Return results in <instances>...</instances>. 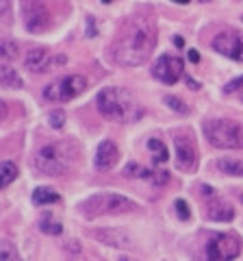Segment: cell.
I'll use <instances>...</instances> for the list:
<instances>
[{
    "label": "cell",
    "mask_w": 243,
    "mask_h": 261,
    "mask_svg": "<svg viewBox=\"0 0 243 261\" xmlns=\"http://www.w3.org/2000/svg\"><path fill=\"white\" fill-rule=\"evenodd\" d=\"M33 202L35 205H52V202H59V194H56L52 187H37L33 192Z\"/></svg>",
    "instance_id": "18"
},
{
    "label": "cell",
    "mask_w": 243,
    "mask_h": 261,
    "mask_svg": "<svg viewBox=\"0 0 243 261\" xmlns=\"http://www.w3.org/2000/svg\"><path fill=\"white\" fill-rule=\"evenodd\" d=\"M70 163L72 157L66 144H48L44 148H39L35 154V170L46 176L63 174L70 168Z\"/></svg>",
    "instance_id": "5"
},
{
    "label": "cell",
    "mask_w": 243,
    "mask_h": 261,
    "mask_svg": "<svg viewBox=\"0 0 243 261\" xmlns=\"http://www.w3.org/2000/svg\"><path fill=\"white\" fill-rule=\"evenodd\" d=\"M7 120V105L0 100V124H3V122Z\"/></svg>",
    "instance_id": "31"
},
{
    "label": "cell",
    "mask_w": 243,
    "mask_h": 261,
    "mask_svg": "<svg viewBox=\"0 0 243 261\" xmlns=\"http://www.w3.org/2000/svg\"><path fill=\"white\" fill-rule=\"evenodd\" d=\"M213 48L220 55L228 57L234 61H243V33L237 31H224L213 37Z\"/></svg>",
    "instance_id": "11"
},
{
    "label": "cell",
    "mask_w": 243,
    "mask_h": 261,
    "mask_svg": "<svg viewBox=\"0 0 243 261\" xmlns=\"http://www.w3.org/2000/svg\"><path fill=\"white\" fill-rule=\"evenodd\" d=\"M0 261H20L18 248H15L11 242H7V240L0 242Z\"/></svg>",
    "instance_id": "22"
},
{
    "label": "cell",
    "mask_w": 243,
    "mask_h": 261,
    "mask_svg": "<svg viewBox=\"0 0 243 261\" xmlns=\"http://www.w3.org/2000/svg\"><path fill=\"white\" fill-rule=\"evenodd\" d=\"M78 209L85 218L94 220V218H100V216L128 214V211H135L137 205L131 198H126V196H122V194L100 192V194H94V196H89L87 200H83Z\"/></svg>",
    "instance_id": "3"
},
{
    "label": "cell",
    "mask_w": 243,
    "mask_h": 261,
    "mask_svg": "<svg viewBox=\"0 0 243 261\" xmlns=\"http://www.w3.org/2000/svg\"><path fill=\"white\" fill-rule=\"evenodd\" d=\"M239 252L241 242L230 233H213L206 242V261H232Z\"/></svg>",
    "instance_id": "7"
},
{
    "label": "cell",
    "mask_w": 243,
    "mask_h": 261,
    "mask_svg": "<svg viewBox=\"0 0 243 261\" xmlns=\"http://www.w3.org/2000/svg\"><path fill=\"white\" fill-rule=\"evenodd\" d=\"M174 44H176V48H183V46H185L183 37H180V35H176V37H174Z\"/></svg>",
    "instance_id": "32"
},
{
    "label": "cell",
    "mask_w": 243,
    "mask_h": 261,
    "mask_svg": "<svg viewBox=\"0 0 243 261\" xmlns=\"http://www.w3.org/2000/svg\"><path fill=\"white\" fill-rule=\"evenodd\" d=\"M15 176H18V168H15V163L0 161V190L7 187V185H11L15 181Z\"/></svg>",
    "instance_id": "19"
},
{
    "label": "cell",
    "mask_w": 243,
    "mask_h": 261,
    "mask_svg": "<svg viewBox=\"0 0 243 261\" xmlns=\"http://www.w3.org/2000/svg\"><path fill=\"white\" fill-rule=\"evenodd\" d=\"M48 122H50L52 128H61L66 124V113L61 109H54V111H50V116H48Z\"/></svg>",
    "instance_id": "25"
},
{
    "label": "cell",
    "mask_w": 243,
    "mask_h": 261,
    "mask_svg": "<svg viewBox=\"0 0 243 261\" xmlns=\"http://www.w3.org/2000/svg\"><path fill=\"white\" fill-rule=\"evenodd\" d=\"M152 181H155L157 185H163V183L169 181V176H167V172H159V174H152Z\"/></svg>",
    "instance_id": "28"
},
{
    "label": "cell",
    "mask_w": 243,
    "mask_h": 261,
    "mask_svg": "<svg viewBox=\"0 0 243 261\" xmlns=\"http://www.w3.org/2000/svg\"><path fill=\"white\" fill-rule=\"evenodd\" d=\"M174 148H176V166L183 172H193L198 168V150L196 144L187 133L174 135Z\"/></svg>",
    "instance_id": "9"
},
{
    "label": "cell",
    "mask_w": 243,
    "mask_h": 261,
    "mask_svg": "<svg viewBox=\"0 0 243 261\" xmlns=\"http://www.w3.org/2000/svg\"><path fill=\"white\" fill-rule=\"evenodd\" d=\"M39 228H42L44 233H48V235H61L63 233V226L59 222H54L50 216H44L42 220H39Z\"/></svg>",
    "instance_id": "23"
},
{
    "label": "cell",
    "mask_w": 243,
    "mask_h": 261,
    "mask_svg": "<svg viewBox=\"0 0 243 261\" xmlns=\"http://www.w3.org/2000/svg\"><path fill=\"white\" fill-rule=\"evenodd\" d=\"M92 238H96L98 242L107 244L113 248H133L135 242L128 233H124L122 228H100V231H94Z\"/></svg>",
    "instance_id": "13"
},
{
    "label": "cell",
    "mask_w": 243,
    "mask_h": 261,
    "mask_svg": "<svg viewBox=\"0 0 243 261\" xmlns=\"http://www.w3.org/2000/svg\"><path fill=\"white\" fill-rule=\"evenodd\" d=\"M165 105H169L176 113H189V109H187V105H185L180 98H176V96H165Z\"/></svg>",
    "instance_id": "24"
},
{
    "label": "cell",
    "mask_w": 243,
    "mask_h": 261,
    "mask_svg": "<svg viewBox=\"0 0 243 261\" xmlns=\"http://www.w3.org/2000/svg\"><path fill=\"white\" fill-rule=\"evenodd\" d=\"M18 57V44L13 39H7V37H0V59H15Z\"/></svg>",
    "instance_id": "20"
},
{
    "label": "cell",
    "mask_w": 243,
    "mask_h": 261,
    "mask_svg": "<svg viewBox=\"0 0 243 261\" xmlns=\"http://www.w3.org/2000/svg\"><path fill=\"white\" fill-rule=\"evenodd\" d=\"M241 100H243V96H241Z\"/></svg>",
    "instance_id": "37"
},
{
    "label": "cell",
    "mask_w": 243,
    "mask_h": 261,
    "mask_svg": "<svg viewBox=\"0 0 243 261\" xmlns=\"http://www.w3.org/2000/svg\"><path fill=\"white\" fill-rule=\"evenodd\" d=\"M206 216L210 220H215V222H230L234 218V209L230 202H226V200H213L206 209Z\"/></svg>",
    "instance_id": "15"
},
{
    "label": "cell",
    "mask_w": 243,
    "mask_h": 261,
    "mask_svg": "<svg viewBox=\"0 0 243 261\" xmlns=\"http://www.w3.org/2000/svg\"><path fill=\"white\" fill-rule=\"evenodd\" d=\"M20 261H22V259H20Z\"/></svg>",
    "instance_id": "38"
},
{
    "label": "cell",
    "mask_w": 243,
    "mask_h": 261,
    "mask_svg": "<svg viewBox=\"0 0 243 261\" xmlns=\"http://www.w3.org/2000/svg\"><path fill=\"white\" fill-rule=\"evenodd\" d=\"M187 85H189V87H193V89H198V87H200V85H198L193 79H187Z\"/></svg>",
    "instance_id": "33"
},
{
    "label": "cell",
    "mask_w": 243,
    "mask_h": 261,
    "mask_svg": "<svg viewBox=\"0 0 243 261\" xmlns=\"http://www.w3.org/2000/svg\"><path fill=\"white\" fill-rule=\"evenodd\" d=\"M217 168L228 176H243V159L239 157H222L217 159Z\"/></svg>",
    "instance_id": "17"
},
{
    "label": "cell",
    "mask_w": 243,
    "mask_h": 261,
    "mask_svg": "<svg viewBox=\"0 0 243 261\" xmlns=\"http://www.w3.org/2000/svg\"><path fill=\"white\" fill-rule=\"evenodd\" d=\"M24 85L22 76L9 65H0V87L5 89H20Z\"/></svg>",
    "instance_id": "16"
},
{
    "label": "cell",
    "mask_w": 243,
    "mask_h": 261,
    "mask_svg": "<svg viewBox=\"0 0 243 261\" xmlns=\"http://www.w3.org/2000/svg\"><path fill=\"white\" fill-rule=\"evenodd\" d=\"M24 65H26L28 72H35V74H42V72L50 70L54 65V57L48 53V48L44 46H37V48H31L24 57Z\"/></svg>",
    "instance_id": "12"
},
{
    "label": "cell",
    "mask_w": 243,
    "mask_h": 261,
    "mask_svg": "<svg viewBox=\"0 0 243 261\" xmlns=\"http://www.w3.org/2000/svg\"><path fill=\"white\" fill-rule=\"evenodd\" d=\"M22 20L28 33H44L50 27V11L44 0H22Z\"/></svg>",
    "instance_id": "8"
},
{
    "label": "cell",
    "mask_w": 243,
    "mask_h": 261,
    "mask_svg": "<svg viewBox=\"0 0 243 261\" xmlns=\"http://www.w3.org/2000/svg\"><path fill=\"white\" fill-rule=\"evenodd\" d=\"M157 44V27L155 22L145 15H133L128 18L117 33V37L111 44V59L126 65V68H135L150 59L152 50Z\"/></svg>",
    "instance_id": "1"
},
{
    "label": "cell",
    "mask_w": 243,
    "mask_h": 261,
    "mask_svg": "<svg viewBox=\"0 0 243 261\" xmlns=\"http://www.w3.org/2000/svg\"><path fill=\"white\" fill-rule=\"evenodd\" d=\"M11 13V0H0V18H9Z\"/></svg>",
    "instance_id": "27"
},
{
    "label": "cell",
    "mask_w": 243,
    "mask_h": 261,
    "mask_svg": "<svg viewBox=\"0 0 243 261\" xmlns=\"http://www.w3.org/2000/svg\"><path fill=\"white\" fill-rule=\"evenodd\" d=\"M200 3H208V0H200Z\"/></svg>",
    "instance_id": "36"
},
{
    "label": "cell",
    "mask_w": 243,
    "mask_h": 261,
    "mask_svg": "<svg viewBox=\"0 0 243 261\" xmlns=\"http://www.w3.org/2000/svg\"><path fill=\"white\" fill-rule=\"evenodd\" d=\"M243 85V76H239V79H234L232 81V83H228V85H226V92H234V89H237V87H241Z\"/></svg>",
    "instance_id": "29"
},
{
    "label": "cell",
    "mask_w": 243,
    "mask_h": 261,
    "mask_svg": "<svg viewBox=\"0 0 243 261\" xmlns=\"http://www.w3.org/2000/svg\"><path fill=\"white\" fill-rule=\"evenodd\" d=\"M183 72H185V63L176 55H161L155 63V68H152L155 79H159L165 85H174L183 76Z\"/></svg>",
    "instance_id": "10"
},
{
    "label": "cell",
    "mask_w": 243,
    "mask_h": 261,
    "mask_svg": "<svg viewBox=\"0 0 243 261\" xmlns=\"http://www.w3.org/2000/svg\"><path fill=\"white\" fill-rule=\"evenodd\" d=\"M96 105H98V111L107 120L128 122V120L139 118V111L135 107L133 96L122 87H104L98 94V98H96Z\"/></svg>",
    "instance_id": "2"
},
{
    "label": "cell",
    "mask_w": 243,
    "mask_h": 261,
    "mask_svg": "<svg viewBox=\"0 0 243 261\" xmlns=\"http://www.w3.org/2000/svg\"><path fill=\"white\" fill-rule=\"evenodd\" d=\"M176 211H178V218H180V220H189V218H191L189 205H187V202H185L183 198H178V200H176Z\"/></svg>",
    "instance_id": "26"
},
{
    "label": "cell",
    "mask_w": 243,
    "mask_h": 261,
    "mask_svg": "<svg viewBox=\"0 0 243 261\" xmlns=\"http://www.w3.org/2000/svg\"><path fill=\"white\" fill-rule=\"evenodd\" d=\"M174 3H178V5H187L189 0H174Z\"/></svg>",
    "instance_id": "34"
},
{
    "label": "cell",
    "mask_w": 243,
    "mask_h": 261,
    "mask_svg": "<svg viewBox=\"0 0 243 261\" xmlns=\"http://www.w3.org/2000/svg\"><path fill=\"white\" fill-rule=\"evenodd\" d=\"M204 137L215 146V148L237 150L243 148V124L234 120H208L204 122Z\"/></svg>",
    "instance_id": "4"
},
{
    "label": "cell",
    "mask_w": 243,
    "mask_h": 261,
    "mask_svg": "<svg viewBox=\"0 0 243 261\" xmlns=\"http://www.w3.org/2000/svg\"><path fill=\"white\" fill-rule=\"evenodd\" d=\"M148 148L152 150V154H155V163H165L167 161V148L163 146V142H159V140H148Z\"/></svg>",
    "instance_id": "21"
},
{
    "label": "cell",
    "mask_w": 243,
    "mask_h": 261,
    "mask_svg": "<svg viewBox=\"0 0 243 261\" xmlns=\"http://www.w3.org/2000/svg\"><path fill=\"white\" fill-rule=\"evenodd\" d=\"M187 57H189V61H191V63H198V61H200V53H198V50H189Z\"/></svg>",
    "instance_id": "30"
},
{
    "label": "cell",
    "mask_w": 243,
    "mask_h": 261,
    "mask_svg": "<svg viewBox=\"0 0 243 261\" xmlns=\"http://www.w3.org/2000/svg\"><path fill=\"white\" fill-rule=\"evenodd\" d=\"M102 3H104V5H109V3H111V0H102Z\"/></svg>",
    "instance_id": "35"
},
{
    "label": "cell",
    "mask_w": 243,
    "mask_h": 261,
    "mask_svg": "<svg viewBox=\"0 0 243 261\" xmlns=\"http://www.w3.org/2000/svg\"><path fill=\"white\" fill-rule=\"evenodd\" d=\"M87 89V79L80 74H68L56 79L54 83H50L44 89V96L50 102H68L72 98H76L78 94H83Z\"/></svg>",
    "instance_id": "6"
},
{
    "label": "cell",
    "mask_w": 243,
    "mask_h": 261,
    "mask_svg": "<svg viewBox=\"0 0 243 261\" xmlns=\"http://www.w3.org/2000/svg\"><path fill=\"white\" fill-rule=\"evenodd\" d=\"M117 159H119L117 146L113 144L111 140L100 142L98 150H96V168H98V170H111L117 163Z\"/></svg>",
    "instance_id": "14"
}]
</instances>
